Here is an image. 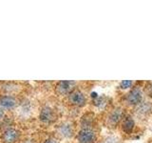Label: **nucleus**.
Wrapping results in <instances>:
<instances>
[{"label":"nucleus","instance_id":"13","mask_svg":"<svg viewBox=\"0 0 152 143\" xmlns=\"http://www.w3.org/2000/svg\"><path fill=\"white\" fill-rule=\"evenodd\" d=\"M44 143H57V141L55 139H53V138H50V139L46 140Z\"/></svg>","mask_w":152,"mask_h":143},{"label":"nucleus","instance_id":"6","mask_svg":"<svg viewBox=\"0 0 152 143\" xmlns=\"http://www.w3.org/2000/svg\"><path fill=\"white\" fill-rule=\"evenodd\" d=\"M74 84L75 83L72 82V81H60L56 86V91L60 94H70L74 90L73 89Z\"/></svg>","mask_w":152,"mask_h":143},{"label":"nucleus","instance_id":"9","mask_svg":"<svg viewBox=\"0 0 152 143\" xmlns=\"http://www.w3.org/2000/svg\"><path fill=\"white\" fill-rule=\"evenodd\" d=\"M58 133L63 137H70L73 135V127L69 122L63 123L58 127Z\"/></svg>","mask_w":152,"mask_h":143},{"label":"nucleus","instance_id":"2","mask_svg":"<svg viewBox=\"0 0 152 143\" xmlns=\"http://www.w3.org/2000/svg\"><path fill=\"white\" fill-rule=\"evenodd\" d=\"M69 101L71 105H74V106L83 107L87 104V97L80 90L74 89L70 94H69Z\"/></svg>","mask_w":152,"mask_h":143},{"label":"nucleus","instance_id":"11","mask_svg":"<svg viewBox=\"0 0 152 143\" xmlns=\"http://www.w3.org/2000/svg\"><path fill=\"white\" fill-rule=\"evenodd\" d=\"M152 110V105L151 102H142L140 105L137 106V113L138 114H141V116H146Z\"/></svg>","mask_w":152,"mask_h":143},{"label":"nucleus","instance_id":"14","mask_svg":"<svg viewBox=\"0 0 152 143\" xmlns=\"http://www.w3.org/2000/svg\"><path fill=\"white\" fill-rule=\"evenodd\" d=\"M3 116H4V111L0 109V120H1V119L3 118Z\"/></svg>","mask_w":152,"mask_h":143},{"label":"nucleus","instance_id":"5","mask_svg":"<svg viewBox=\"0 0 152 143\" xmlns=\"http://www.w3.org/2000/svg\"><path fill=\"white\" fill-rule=\"evenodd\" d=\"M122 131L126 133V135H130L133 133L135 128V121L131 116H126L125 118H123L122 121Z\"/></svg>","mask_w":152,"mask_h":143},{"label":"nucleus","instance_id":"8","mask_svg":"<svg viewBox=\"0 0 152 143\" xmlns=\"http://www.w3.org/2000/svg\"><path fill=\"white\" fill-rule=\"evenodd\" d=\"M19 132L17 130H14V129H9L6 130L3 135V139L5 142L7 143H13L16 140H18L19 138Z\"/></svg>","mask_w":152,"mask_h":143},{"label":"nucleus","instance_id":"7","mask_svg":"<svg viewBox=\"0 0 152 143\" xmlns=\"http://www.w3.org/2000/svg\"><path fill=\"white\" fill-rule=\"evenodd\" d=\"M40 120L44 123H50L54 120V117H55V114L53 110L50 107H44L41 110V113H40Z\"/></svg>","mask_w":152,"mask_h":143},{"label":"nucleus","instance_id":"10","mask_svg":"<svg viewBox=\"0 0 152 143\" xmlns=\"http://www.w3.org/2000/svg\"><path fill=\"white\" fill-rule=\"evenodd\" d=\"M16 105V100L9 95H5V97H0V107L5 108V109H11L15 107Z\"/></svg>","mask_w":152,"mask_h":143},{"label":"nucleus","instance_id":"16","mask_svg":"<svg viewBox=\"0 0 152 143\" xmlns=\"http://www.w3.org/2000/svg\"><path fill=\"white\" fill-rule=\"evenodd\" d=\"M151 133H152V126H151Z\"/></svg>","mask_w":152,"mask_h":143},{"label":"nucleus","instance_id":"12","mask_svg":"<svg viewBox=\"0 0 152 143\" xmlns=\"http://www.w3.org/2000/svg\"><path fill=\"white\" fill-rule=\"evenodd\" d=\"M133 86V81L131 80H122L119 84V88L122 90H128L131 89Z\"/></svg>","mask_w":152,"mask_h":143},{"label":"nucleus","instance_id":"3","mask_svg":"<svg viewBox=\"0 0 152 143\" xmlns=\"http://www.w3.org/2000/svg\"><path fill=\"white\" fill-rule=\"evenodd\" d=\"M78 143H94L96 140V133L92 129L82 128L77 133Z\"/></svg>","mask_w":152,"mask_h":143},{"label":"nucleus","instance_id":"15","mask_svg":"<svg viewBox=\"0 0 152 143\" xmlns=\"http://www.w3.org/2000/svg\"><path fill=\"white\" fill-rule=\"evenodd\" d=\"M23 143H33L31 140H26V141H24Z\"/></svg>","mask_w":152,"mask_h":143},{"label":"nucleus","instance_id":"1","mask_svg":"<svg viewBox=\"0 0 152 143\" xmlns=\"http://www.w3.org/2000/svg\"><path fill=\"white\" fill-rule=\"evenodd\" d=\"M144 93L140 87H133L126 95V104L129 107H137L142 102Z\"/></svg>","mask_w":152,"mask_h":143},{"label":"nucleus","instance_id":"4","mask_svg":"<svg viewBox=\"0 0 152 143\" xmlns=\"http://www.w3.org/2000/svg\"><path fill=\"white\" fill-rule=\"evenodd\" d=\"M123 119V110L122 108H116L109 113L107 116V123L110 126H116Z\"/></svg>","mask_w":152,"mask_h":143}]
</instances>
